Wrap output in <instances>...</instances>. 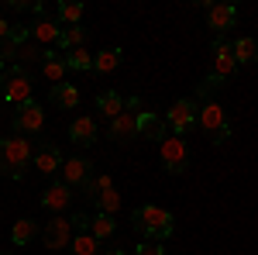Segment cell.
I'll use <instances>...</instances> for the list:
<instances>
[{"label": "cell", "instance_id": "6da1fadb", "mask_svg": "<svg viewBox=\"0 0 258 255\" xmlns=\"http://www.w3.org/2000/svg\"><path fill=\"white\" fill-rule=\"evenodd\" d=\"M131 224H135V231H138L145 241H159V245L176 231V217H172V211L155 207V203H141L138 211L131 214Z\"/></svg>", "mask_w": 258, "mask_h": 255}, {"label": "cell", "instance_id": "7a4b0ae2", "mask_svg": "<svg viewBox=\"0 0 258 255\" xmlns=\"http://www.w3.org/2000/svg\"><path fill=\"white\" fill-rule=\"evenodd\" d=\"M31 141L24 135H11V138H0V173L11 179H18L24 173V166L31 162Z\"/></svg>", "mask_w": 258, "mask_h": 255}, {"label": "cell", "instance_id": "3957f363", "mask_svg": "<svg viewBox=\"0 0 258 255\" xmlns=\"http://www.w3.org/2000/svg\"><path fill=\"white\" fill-rule=\"evenodd\" d=\"M0 97L7 100V104H24V100H31V79H28V73L21 69V66H14V69H7L4 76H0Z\"/></svg>", "mask_w": 258, "mask_h": 255}, {"label": "cell", "instance_id": "277c9868", "mask_svg": "<svg viewBox=\"0 0 258 255\" xmlns=\"http://www.w3.org/2000/svg\"><path fill=\"white\" fill-rule=\"evenodd\" d=\"M162 166H165V173H186V166H189V148H186V138L179 135H169L162 138Z\"/></svg>", "mask_w": 258, "mask_h": 255}, {"label": "cell", "instance_id": "5b68a950", "mask_svg": "<svg viewBox=\"0 0 258 255\" xmlns=\"http://www.w3.org/2000/svg\"><path fill=\"white\" fill-rule=\"evenodd\" d=\"M165 124L172 135H186L193 124H197V100H176L169 111H165Z\"/></svg>", "mask_w": 258, "mask_h": 255}, {"label": "cell", "instance_id": "8992f818", "mask_svg": "<svg viewBox=\"0 0 258 255\" xmlns=\"http://www.w3.org/2000/svg\"><path fill=\"white\" fill-rule=\"evenodd\" d=\"M45 128V107H41L38 100L31 97V100H24L18 107V114H14V131L18 135H35V131H41Z\"/></svg>", "mask_w": 258, "mask_h": 255}, {"label": "cell", "instance_id": "52a82bcc", "mask_svg": "<svg viewBox=\"0 0 258 255\" xmlns=\"http://www.w3.org/2000/svg\"><path fill=\"white\" fill-rule=\"evenodd\" d=\"M45 248H69L73 245V221L69 217H55V221H48L45 224Z\"/></svg>", "mask_w": 258, "mask_h": 255}, {"label": "cell", "instance_id": "ba28073f", "mask_svg": "<svg viewBox=\"0 0 258 255\" xmlns=\"http://www.w3.org/2000/svg\"><path fill=\"white\" fill-rule=\"evenodd\" d=\"M197 124L214 138L220 128H227V114H224L220 104H203V107H197Z\"/></svg>", "mask_w": 258, "mask_h": 255}, {"label": "cell", "instance_id": "9c48e42d", "mask_svg": "<svg viewBox=\"0 0 258 255\" xmlns=\"http://www.w3.org/2000/svg\"><path fill=\"white\" fill-rule=\"evenodd\" d=\"M234 21H238V11L231 4H210L207 7V28H214L220 38H224L227 28H234Z\"/></svg>", "mask_w": 258, "mask_h": 255}, {"label": "cell", "instance_id": "30bf717a", "mask_svg": "<svg viewBox=\"0 0 258 255\" xmlns=\"http://www.w3.org/2000/svg\"><path fill=\"white\" fill-rule=\"evenodd\" d=\"M62 162H66V159H62V152L55 145H41L38 152L31 156V166H35L38 173H45V176H52L55 169H62Z\"/></svg>", "mask_w": 258, "mask_h": 255}, {"label": "cell", "instance_id": "8fae6325", "mask_svg": "<svg viewBox=\"0 0 258 255\" xmlns=\"http://www.w3.org/2000/svg\"><path fill=\"white\" fill-rule=\"evenodd\" d=\"M90 159H66L62 162V183L66 186H83L86 179H90Z\"/></svg>", "mask_w": 258, "mask_h": 255}, {"label": "cell", "instance_id": "7c38bea8", "mask_svg": "<svg viewBox=\"0 0 258 255\" xmlns=\"http://www.w3.org/2000/svg\"><path fill=\"white\" fill-rule=\"evenodd\" d=\"M238 69V62H234V52H231V45L224 38L214 41V73H217L220 79H227L231 73Z\"/></svg>", "mask_w": 258, "mask_h": 255}, {"label": "cell", "instance_id": "4fadbf2b", "mask_svg": "<svg viewBox=\"0 0 258 255\" xmlns=\"http://www.w3.org/2000/svg\"><path fill=\"white\" fill-rule=\"evenodd\" d=\"M110 138L114 141H131V138H138V114L135 111H124L120 118L110 121Z\"/></svg>", "mask_w": 258, "mask_h": 255}, {"label": "cell", "instance_id": "5bb4252c", "mask_svg": "<svg viewBox=\"0 0 258 255\" xmlns=\"http://www.w3.org/2000/svg\"><path fill=\"white\" fill-rule=\"evenodd\" d=\"M138 138H145V141H159L165 138V121L159 118V114H138Z\"/></svg>", "mask_w": 258, "mask_h": 255}, {"label": "cell", "instance_id": "9a60e30c", "mask_svg": "<svg viewBox=\"0 0 258 255\" xmlns=\"http://www.w3.org/2000/svg\"><path fill=\"white\" fill-rule=\"evenodd\" d=\"M69 200H73V190H69L66 183H55V186H48V190L41 193V207L59 214V211H66V207H69Z\"/></svg>", "mask_w": 258, "mask_h": 255}, {"label": "cell", "instance_id": "2e32d148", "mask_svg": "<svg viewBox=\"0 0 258 255\" xmlns=\"http://www.w3.org/2000/svg\"><path fill=\"white\" fill-rule=\"evenodd\" d=\"M69 138H73L76 145H93V141H97V121L93 118H76L69 124Z\"/></svg>", "mask_w": 258, "mask_h": 255}, {"label": "cell", "instance_id": "e0dca14e", "mask_svg": "<svg viewBox=\"0 0 258 255\" xmlns=\"http://www.w3.org/2000/svg\"><path fill=\"white\" fill-rule=\"evenodd\" d=\"M48 97H52V104H55V107L73 111V107L80 104V90H76L73 83H66V79H62V83H55V86H52V93H48Z\"/></svg>", "mask_w": 258, "mask_h": 255}, {"label": "cell", "instance_id": "ac0fdd59", "mask_svg": "<svg viewBox=\"0 0 258 255\" xmlns=\"http://www.w3.org/2000/svg\"><path fill=\"white\" fill-rule=\"evenodd\" d=\"M97 107H100V114L107 121H114L124 114V97H120L117 90H107V93H100L97 97Z\"/></svg>", "mask_w": 258, "mask_h": 255}, {"label": "cell", "instance_id": "d6986e66", "mask_svg": "<svg viewBox=\"0 0 258 255\" xmlns=\"http://www.w3.org/2000/svg\"><path fill=\"white\" fill-rule=\"evenodd\" d=\"M62 35V28H59V21H48V18H41L31 24V38L41 41V45H52V41H59Z\"/></svg>", "mask_w": 258, "mask_h": 255}, {"label": "cell", "instance_id": "ffe728a7", "mask_svg": "<svg viewBox=\"0 0 258 255\" xmlns=\"http://www.w3.org/2000/svg\"><path fill=\"white\" fill-rule=\"evenodd\" d=\"M114 231H117V221H114L110 214H93V217H90V235L97 238V241L114 238Z\"/></svg>", "mask_w": 258, "mask_h": 255}, {"label": "cell", "instance_id": "44dd1931", "mask_svg": "<svg viewBox=\"0 0 258 255\" xmlns=\"http://www.w3.org/2000/svg\"><path fill=\"white\" fill-rule=\"evenodd\" d=\"M41 59H45V62H41V69H45V79H48L52 86H55V83H62V76L69 73V69H66V62H62V56H55V52H45Z\"/></svg>", "mask_w": 258, "mask_h": 255}, {"label": "cell", "instance_id": "7402d4cb", "mask_svg": "<svg viewBox=\"0 0 258 255\" xmlns=\"http://www.w3.org/2000/svg\"><path fill=\"white\" fill-rule=\"evenodd\" d=\"M83 41H86V28L83 24H73V28H62V35H59V45L62 52H73V48H80Z\"/></svg>", "mask_w": 258, "mask_h": 255}, {"label": "cell", "instance_id": "603a6c76", "mask_svg": "<svg viewBox=\"0 0 258 255\" xmlns=\"http://www.w3.org/2000/svg\"><path fill=\"white\" fill-rule=\"evenodd\" d=\"M35 235H38V224L31 217H21V221H14V228H11V241L14 245H28Z\"/></svg>", "mask_w": 258, "mask_h": 255}, {"label": "cell", "instance_id": "cb8c5ba5", "mask_svg": "<svg viewBox=\"0 0 258 255\" xmlns=\"http://www.w3.org/2000/svg\"><path fill=\"white\" fill-rule=\"evenodd\" d=\"M69 252L73 255H97L100 252V241L90 231H76L73 235V245H69Z\"/></svg>", "mask_w": 258, "mask_h": 255}, {"label": "cell", "instance_id": "d4e9b609", "mask_svg": "<svg viewBox=\"0 0 258 255\" xmlns=\"http://www.w3.org/2000/svg\"><path fill=\"white\" fill-rule=\"evenodd\" d=\"M62 62H66V69H76V73H86V69H93V56L86 52V48H73V52H66L62 56Z\"/></svg>", "mask_w": 258, "mask_h": 255}, {"label": "cell", "instance_id": "484cf974", "mask_svg": "<svg viewBox=\"0 0 258 255\" xmlns=\"http://www.w3.org/2000/svg\"><path fill=\"white\" fill-rule=\"evenodd\" d=\"M117 66H120V48H103V52L93 56V69L103 73V76H107V73H114Z\"/></svg>", "mask_w": 258, "mask_h": 255}, {"label": "cell", "instance_id": "4316f807", "mask_svg": "<svg viewBox=\"0 0 258 255\" xmlns=\"http://www.w3.org/2000/svg\"><path fill=\"white\" fill-rule=\"evenodd\" d=\"M55 18H59L66 28L80 24V21H83V4H76V0H66V4H59V7H55Z\"/></svg>", "mask_w": 258, "mask_h": 255}, {"label": "cell", "instance_id": "83f0119b", "mask_svg": "<svg viewBox=\"0 0 258 255\" xmlns=\"http://www.w3.org/2000/svg\"><path fill=\"white\" fill-rule=\"evenodd\" d=\"M231 52H234V62H255L258 59V41L255 38H238L231 45Z\"/></svg>", "mask_w": 258, "mask_h": 255}, {"label": "cell", "instance_id": "f1b7e54d", "mask_svg": "<svg viewBox=\"0 0 258 255\" xmlns=\"http://www.w3.org/2000/svg\"><path fill=\"white\" fill-rule=\"evenodd\" d=\"M97 207H100V214H117L120 211V193L114 190V186H107V190H100V196H97Z\"/></svg>", "mask_w": 258, "mask_h": 255}, {"label": "cell", "instance_id": "f546056e", "mask_svg": "<svg viewBox=\"0 0 258 255\" xmlns=\"http://www.w3.org/2000/svg\"><path fill=\"white\" fill-rule=\"evenodd\" d=\"M107 186H114V179H110V176H97V179H86V183H83V193H86V200H93V203H97L100 190H107Z\"/></svg>", "mask_w": 258, "mask_h": 255}, {"label": "cell", "instance_id": "4dcf8cb0", "mask_svg": "<svg viewBox=\"0 0 258 255\" xmlns=\"http://www.w3.org/2000/svg\"><path fill=\"white\" fill-rule=\"evenodd\" d=\"M45 52H41L38 45H31V41H24L18 52H14V59H21V62H31V59H41Z\"/></svg>", "mask_w": 258, "mask_h": 255}, {"label": "cell", "instance_id": "1f68e13d", "mask_svg": "<svg viewBox=\"0 0 258 255\" xmlns=\"http://www.w3.org/2000/svg\"><path fill=\"white\" fill-rule=\"evenodd\" d=\"M224 83H227V79H220L217 73H210V76L203 79V86H200V97H210V93H214L217 86H224Z\"/></svg>", "mask_w": 258, "mask_h": 255}, {"label": "cell", "instance_id": "d6a6232c", "mask_svg": "<svg viewBox=\"0 0 258 255\" xmlns=\"http://www.w3.org/2000/svg\"><path fill=\"white\" fill-rule=\"evenodd\" d=\"M135 255H165V245H159V241H141Z\"/></svg>", "mask_w": 258, "mask_h": 255}, {"label": "cell", "instance_id": "836d02e7", "mask_svg": "<svg viewBox=\"0 0 258 255\" xmlns=\"http://www.w3.org/2000/svg\"><path fill=\"white\" fill-rule=\"evenodd\" d=\"M69 221H73V231H90V214H73L69 217Z\"/></svg>", "mask_w": 258, "mask_h": 255}, {"label": "cell", "instance_id": "e575fe53", "mask_svg": "<svg viewBox=\"0 0 258 255\" xmlns=\"http://www.w3.org/2000/svg\"><path fill=\"white\" fill-rule=\"evenodd\" d=\"M227 138H231V124H227V128H220V131H217L214 138H210V141H214V145H224Z\"/></svg>", "mask_w": 258, "mask_h": 255}, {"label": "cell", "instance_id": "d590c367", "mask_svg": "<svg viewBox=\"0 0 258 255\" xmlns=\"http://www.w3.org/2000/svg\"><path fill=\"white\" fill-rule=\"evenodd\" d=\"M7 38H11V24H7V21L0 18V45H4Z\"/></svg>", "mask_w": 258, "mask_h": 255}, {"label": "cell", "instance_id": "8d00e7d4", "mask_svg": "<svg viewBox=\"0 0 258 255\" xmlns=\"http://www.w3.org/2000/svg\"><path fill=\"white\" fill-rule=\"evenodd\" d=\"M107 255H124V252H120V248H110V252H107Z\"/></svg>", "mask_w": 258, "mask_h": 255}, {"label": "cell", "instance_id": "74e56055", "mask_svg": "<svg viewBox=\"0 0 258 255\" xmlns=\"http://www.w3.org/2000/svg\"><path fill=\"white\" fill-rule=\"evenodd\" d=\"M4 73H7V69H4V59H0V76H4Z\"/></svg>", "mask_w": 258, "mask_h": 255}]
</instances>
